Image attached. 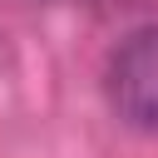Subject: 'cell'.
I'll use <instances>...</instances> for the list:
<instances>
[{
	"instance_id": "obj_1",
	"label": "cell",
	"mask_w": 158,
	"mask_h": 158,
	"mask_svg": "<svg viewBox=\"0 0 158 158\" xmlns=\"http://www.w3.org/2000/svg\"><path fill=\"white\" fill-rule=\"evenodd\" d=\"M104 89L123 128L158 138V25H143L128 40H118V49L109 54Z\"/></svg>"
}]
</instances>
